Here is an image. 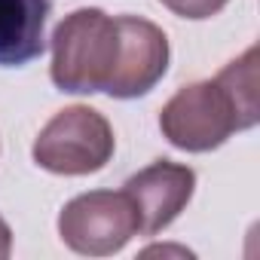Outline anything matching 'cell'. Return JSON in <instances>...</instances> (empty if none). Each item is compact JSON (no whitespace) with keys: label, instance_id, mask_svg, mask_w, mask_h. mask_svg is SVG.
<instances>
[{"label":"cell","instance_id":"3957f363","mask_svg":"<svg viewBox=\"0 0 260 260\" xmlns=\"http://www.w3.org/2000/svg\"><path fill=\"white\" fill-rule=\"evenodd\" d=\"M116 150L113 125L89 104H71L58 110L34 138L31 156L43 172L83 178L101 172Z\"/></svg>","mask_w":260,"mask_h":260},{"label":"cell","instance_id":"9c48e42d","mask_svg":"<svg viewBox=\"0 0 260 260\" xmlns=\"http://www.w3.org/2000/svg\"><path fill=\"white\" fill-rule=\"evenodd\" d=\"M13 254V230H10V223L0 217V260H7Z\"/></svg>","mask_w":260,"mask_h":260},{"label":"cell","instance_id":"8992f818","mask_svg":"<svg viewBox=\"0 0 260 260\" xmlns=\"http://www.w3.org/2000/svg\"><path fill=\"white\" fill-rule=\"evenodd\" d=\"M125 196L138 211L141 236H156L178 220V214L190 205L196 190V172L184 162L156 159L147 169L135 172L122 184Z\"/></svg>","mask_w":260,"mask_h":260},{"label":"cell","instance_id":"6da1fadb","mask_svg":"<svg viewBox=\"0 0 260 260\" xmlns=\"http://www.w3.org/2000/svg\"><path fill=\"white\" fill-rule=\"evenodd\" d=\"M257 46H248L217 77L181 86L159 110V132L187 153L217 150L236 132L257 125Z\"/></svg>","mask_w":260,"mask_h":260},{"label":"cell","instance_id":"52a82bcc","mask_svg":"<svg viewBox=\"0 0 260 260\" xmlns=\"http://www.w3.org/2000/svg\"><path fill=\"white\" fill-rule=\"evenodd\" d=\"M52 0H0V68H25L46 49Z\"/></svg>","mask_w":260,"mask_h":260},{"label":"cell","instance_id":"5b68a950","mask_svg":"<svg viewBox=\"0 0 260 260\" xmlns=\"http://www.w3.org/2000/svg\"><path fill=\"white\" fill-rule=\"evenodd\" d=\"M119 25V55L116 71L104 95L132 101L159 86V80L169 71V37L159 25L141 19V16H116Z\"/></svg>","mask_w":260,"mask_h":260},{"label":"cell","instance_id":"7a4b0ae2","mask_svg":"<svg viewBox=\"0 0 260 260\" xmlns=\"http://www.w3.org/2000/svg\"><path fill=\"white\" fill-rule=\"evenodd\" d=\"M119 55V25L98 7L68 13L52 31L49 77L58 92L95 95L107 92Z\"/></svg>","mask_w":260,"mask_h":260},{"label":"cell","instance_id":"ba28073f","mask_svg":"<svg viewBox=\"0 0 260 260\" xmlns=\"http://www.w3.org/2000/svg\"><path fill=\"white\" fill-rule=\"evenodd\" d=\"M159 4L169 10V13H175V16H181V19H190V22H202V19H211V16H217L230 0H159Z\"/></svg>","mask_w":260,"mask_h":260},{"label":"cell","instance_id":"277c9868","mask_svg":"<svg viewBox=\"0 0 260 260\" xmlns=\"http://www.w3.org/2000/svg\"><path fill=\"white\" fill-rule=\"evenodd\" d=\"M58 236L74 254L110 257L119 254L135 236H141L138 211L125 190H89L61 208Z\"/></svg>","mask_w":260,"mask_h":260}]
</instances>
